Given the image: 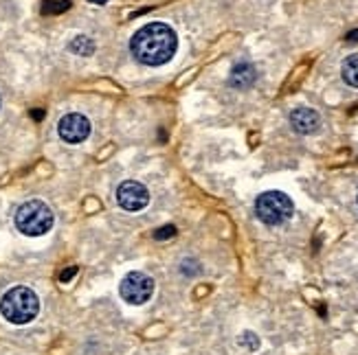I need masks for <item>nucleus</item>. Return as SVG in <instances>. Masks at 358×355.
Here are the masks:
<instances>
[{
	"label": "nucleus",
	"mask_w": 358,
	"mask_h": 355,
	"mask_svg": "<svg viewBox=\"0 0 358 355\" xmlns=\"http://www.w3.org/2000/svg\"><path fill=\"white\" fill-rule=\"evenodd\" d=\"M178 49L176 31L165 22H150L141 27L130 40L132 55L145 66H163Z\"/></svg>",
	"instance_id": "obj_1"
},
{
	"label": "nucleus",
	"mask_w": 358,
	"mask_h": 355,
	"mask_svg": "<svg viewBox=\"0 0 358 355\" xmlns=\"http://www.w3.org/2000/svg\"><path fill=\"white\" fill-rule=\"evenodd\" d=\"M0 314H3L11 325H29L40 314V299L34 289L24 285L11 287L0 301Z\"/></svg>",
	"instance_id": "obj_2"
},
{
	"label": "nucleus",
	"mask_w": 358,
	"mask_h": 355,
	"mask_svg": "<svg viewBox=\"0 0 358 355\" xmlns=\"http://www.w3.org/2000/svg\"><path fill=\"white\" fill-rule=\"evenodd\" d=\"M15 226L29 237L46 235L53 228V211L42 199H29L15 213Z\"/></svg>",
	"instance_id": "obj_3"
},
{
	"label": "nucleus",
	"mask_w": 358,
	"mask_h": 355,
	"mask_svg": "<svg viewBox=\"0 0 358 355\" xmlns=\"http://www.w3.org/2000/svg\"><path fill=\"white\" fill-rule=\"evenodd\" d=\"M255 213L264 224L279 226V224H284L292 218L294 204H292V199L282 191H266L257 197Z\"/></svg>",
	"instance_id": "obj_4"
},
{
	"label": "nucleus",
	"mask_w": 358,
	"mask_h": 355,
	"mask_svg": "<svg viewBox=\"0 0 358 355\" xmlns=\"http://www.w3.org/2000/svg\"><path fill=\"white\" fill-rule=\"evenodd\" d=\"M121 299L130 305H143L154 294V281L143 272H130L121 281Z\"/></svg>",
	"instance_id": "obj_5"
},
{
	"label": "nucleus",
	"mask_w": 358,
	"mask_h": 355,
	"mask_svg": "<svg viewBox=\"0 0 358 355\" xmlns=\"http://www.w3.org/2000/svg\"><path fill=\"white\" fill-rule=\"evenodd\" d=\"M117 202L121 209H126L130 213L143 211L150 202V191L136 180H126L119 184L117 189Z\"/></svg>",
	"instance_id": "obj_6"
},
{
	"label": "nucleus",
	"mask_w": 358,
	"mask_h": 355,
	"mask_svg": "<svg viewBox=\"0 0 358 355\" xmlns=\"http://www.w3.org/2000/svg\"><path fill=\"white\" fill-rule=\"evenodd\" d=\"M57 134L64 143L69 145H77V143H84L88 134H90V121L84 114H66L64 119L59 121L57 126Z\"/></svg>",
	"instance_id": "obj_7"
},
{
	"label": "nucleus",
	"mask_w": 358,
	"mask_h": 355,
	"mask_svg": "<svg viewBox=\"0 0 358 355\" xmlns=\"http://www.w3.org/2000/svg\"><path fill=\"white\" fill-rule=\"evenodd\" d=\"M290 126L299 134H315L321 128V116L313 110V107H297L290 114Z\"/></svg>",
	"instance_id": "obj_8"
},
{
	"label": "nucleus",
	"mask_w": 358,
	"mask_h": 355,
	"mask_svg": "<svg viewBox=\"0 0 358 355\" xmlns=\"http://www.w3.org/2000/svg\"><path fill=\"white\" fill-rule=\"evenodd\" d=\"M257 80V70L251 61H240V64L233 66L231 70V77H229V84L238 90H246L251 88Z\"/></svg>",
	"instance_id": "obj_9"
},
{
	"label": "nucleus",
	"mask_w": 358,
	"mask_h": 355,
	"mask_svg": "<svg viewBox=\"0 0 358 355\" xmlns=\"http://www.w3.org/2000/svg\"><path fill=\"white\" fill-rule=\"evenodd\" d=\"M341 75H343V80L348 86L352 88H358V53L350 55L343 59V66H341Z\"/></svg>",
	"instance_id": "obj_10"
},
{
	"label": "nucleus",
	"mask_w": 358,
	"mask_h": 355,
	"mask_svg": "<svg viewBox=\"0 0 358 355\" xmlns=\"http://www.w3.org/2000/svg\"><path fill=\"white\" fill-rule=\"evenodd\" d=\"M71 51H73L75 55H84V57H88V55L95 53V42H92L90 38H86V36H77V38L71 42Z\"/></svg>",
	"instance_id": "obj_11"
},
{
	"label": "nucleus",
	"mask_w": 358,
	"mask_h": 355,
	"mask_svg": "<svg viewBox=\"0 0 358 355\" xmlns=\"http://www.w3.org/2000/svg\"><path fill=\"white\" fill-rule=\"evenodd\" d=\"M71 9V0H44L42 3V13L44 15H57Z\"/></svg>",
	"instance_id": "obj_12"
},
{
	"label": "nucleus",
	"mask_w": 358,
	"mask_h": 355,
	"mask_svg": "<svg viewBox=\"0 0 358 355\" xmlns=\"http://www.w3.org/2000/svg\"><path fill=\"white\" fill-rule=\"evenodd\" d=\"M172 237H176V226H163V228H159L157 233H154V239L157 241H163V239H172Z\"/></svg>",
	"instance_id": "obj_13"
},
{
	"label": "nucleus",
	"mask_w": 358,
	"mask_h": 355,
	"mask_svg": "<svg viewBox=\"0 0 358 355\" xmlns=\"http://www.w3.org/2000/svg\"><path fill=\"white\" fill-rule=\"evenodd\" d=\"M75 274H77V266H71L69 270H64V272L59 274V281H62V283H69V281L73 279Z\"/></svg>",
	"instance_id": "obj_14"
},
{
	"label": "nucleus",
	"mask_w": 358,
	"mask_h": 355,
	"mask_svg": "<svg viewBox=\"0 0 358 355\" xmlns=\"http://www.w3.org/2000/svg\"><path fill=\"white\" fill-rule=\"evenodd\" d=\"M348 40H350V42H358V29H356V31H350V33H348Z\"/></svg>",
	"instance_id": "obj_15"
},
{
	"label": "nucleus",
	"mask_w": 358,
	"mask_h": 355,
	"mask_svg": "<svg viewBox=\"0 0 358 355\" xmlns=\"http://www.w3.org/2000/svg\"><path fill=\"white\" fill-rule=\"evenodd\" d=\"M31 116H34V119H42L44 112H42V110H34V112H31Z\"/></svg>",
	"instance_id": "obj_16"
},
{
	"label": "nucleus",
	"mask_w": 358,
	"mask_h": 355,
	"mask_svg": "<svg viewBox=\"0 0 358 355\" xmlns=\"http://www.w3.org/2000/svg\"><path fill=\"white\" fill-rule=\"evenodd\" d=\"M90 3H95V5H103V3H108V0H90Z\"/></svg>",
	"instance_id": "obj_17"
}]
</instances>
